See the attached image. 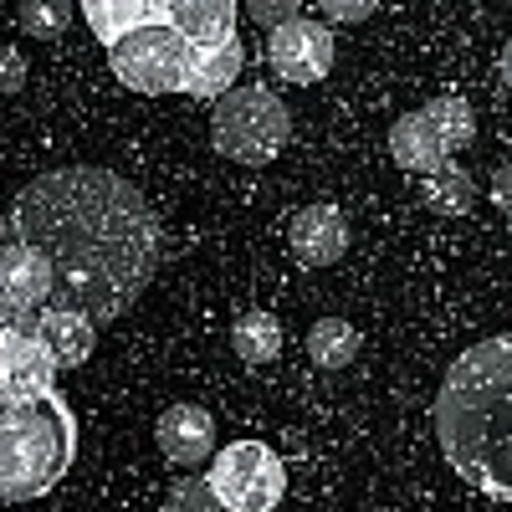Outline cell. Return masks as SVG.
I'll list each match as a JSON object with an SVG mask.
<instances>
[{
    "instance_id": "1",
    "label": "cell",
    "mask_w": 512,
    "mask_h": 512,
    "mask_svg": "<svg viewBox=\"0 0 512 512\" xmlns=\"http://www.w3.org/2000/svg\"><path fill=\"white\" fill-rule=\"evenodd\" d=\"M31 246L52 272V303L88 313L98 328L118 323L149 292L164 231L134 180L103 164H67L36 175L0 226Z\"/></svg>"
},
{
    "instance_id": "2",
    "label": "cell",
    "mask_w": 512,
    "mask_h": 512,
    "mask_svg": "<svg viewBox=\"0 0 512 512\" xmlns=\"http://www.w3.org/2000/svg\"><path fill=\"white\" fill-rule=\"evenodd\" d=\"M441 451L461 482L492 502L512 497V338L492 333L461 349L431 405Z\"/></svg>"
},
{
    "instance_id": "3",
    "label": "cell",
    "mask_w": 512,
    "mask_h": 512,
    "mask_svg": "<svg viewBox=\"0 0 512 512\" xmlns=\"http://www.w3.org/2000/svg\"><path fill=\"white\" fill-rule=\"evenodd\" d=\"M77 461V415L62 390L0 400V502H41Z\"/></svg>"
},
{
    "instance_id": "4",
    "label": "cell",
    "mask_w": 512,
    "mask_h": 512,
    "mask_svg": "<svg viewBox=\"0 0 512 512\" xmlns=\"http://www.w3.org/2000/svg\"><path fill=\"white\" fill-rule=\"evenodd\" d=\"M292 139V113L272 88H231L210 108V144L236 164H272Z\"/></svg>"
},
{
    "instance_id": "5",
    "label": "cell",
    "mask_w": 512,
    "mask_h": 512,
    "mask_svg": "<svg viewBox=\"0 0 512 512\" xmlns=\"http://www.w3.org/2000/svg\"><path fill=\"white\" fill-rule=\"evenodd\" d=\"M477 134V113L461 93H441L431 103L410 108L395 128H390V154L405 175H431L446 159H456Z\"/></svg>"
},
{
    "instance_id": "6",
    "label": "cell",
    "mask_w": 512,
    "mask_h": 512,
    "mask_svg": "<svg viewBox=\"0 0 512 512\" xmlns=\"http://www.w3.org/2000/svg\"><path fill=\"white\" fill-rule=\"evenodd\" d=\"M108 67L123 82L128 93H144V98H169L185 88V72H190V41L175 26H139L118 36L108 47Z\"/></svg>"
},
{
    "instance_id": "7",
    "label": "cell",
    "mask_w": 512,
    "mask_h": 512,
    "mask_svg": "<svg viewBox=\"0 0 512 512\" xmlns=\"http://www.w3.org/2000/svg\"><path fill=\"white\" fill-rule=\"evenodd\" d=\"M205 482L231 512H272L287 492V466L267 441H231L205 461Z\"/></svg>"
},
{
    "instance_id": "8",
    "label": "cell",
    "mask_w": 512,
    "mask_h": 512,
    "mask_svg": "<svg viewBox=\"0 0 512 512\" xmlns=\"http://www.w3.org/2000/svg\"><path fill=\"white\" fill-rule=\"evenodd\" d=\"M333 31L328 21H313V16H292L282 26L267 31V67L282 77V82H297V88H313L333 72Z\"/></svg>"
},
{
    "instance_id": "9",
    "label": "cell",
    "mask_w": 512,
    "mask_h": 512,
    "mask_svg": "<svg viewBox=\"0 0 512 512\" xmlns=\"http://www.w3.org/2000/svg\"><path fill=\"white\" fill-rule=\"evenodd\" d=\"M154 446L164 451L169 466L180 472H200V466L216 456V420L200 405H169L154 420Z\"/></svg>"
},
{
    "instance_id": "10",
    "label": "cell",
    "mask_w": 512,
    "mask_h": 512,
    "mask_svg": "<svg viewBox=\"0 0 512 512\" xmlns=\"http://www.w3.org/2000/svg\"><path fill=\"white\" fill-rule=\"evenodd\" d=\"M287 246H292V256L303 267H333L338 256L349 251V221H344V210L328 205V200L303 205L292 216V226H287Z\"/></svg>"
},
{
    "instance_id": "11",
    "label": "cell",
    "mask_w": 512,
    "mask_h": 512,
    "mask_svg": "<svg viewBox=\"0 0 512 512\" xmlns=\"http://www.w3.org/2000/svg\"><path fill=\"white\" fill-rule=\"evenodd\" d=\"M36 338H41V349L52 354L57 369H77V364H88L93 349H98V323L88 313H77V308L47 303L36 313Z\"/></svg>"
},
{
    "instance_id": "12",
    "label": "cell",
    "mask_w": 512,
    "mask_h": 512,
    "mask_svg": "<svg viewBox=\"0 0 512 512\" xmlns=\"http://www.w3.org/2000/svg\"><path fill=\"white\" fill-rule=\"evenodd\" d=\"M0 297L16 303V308H31V313H41L52 303V272H47V262H41L31 246L11 241V236H0Z\"/></svg>"
},
{
    "instance_id": "13",
    "label": "cell",
    "mask_w": 512,
    "mask_h": 512,
    "mask_svg": "<svg viewBox=\"0 0 512 512\" xmlns=\"http://www.w3.org/2000/svg\"><path fill=\"white\" fill-rule=\"evenodd\" d=\"M246 67V47L241 36L221 41V47H190V72H185V98H200V103H216L221 93L236 88V72Z\"/></svg>"
},
{
    "instance_id": "14",
    "label": "cell",
    "mask_w": 512,
    "mask_h": 512,
    "mask_svg": "<svg viewBox=\"0 0 512 512\" xmlns=\"http://www.w3.org/2000/svg\"><path fill=\"white\" fill-rule=\"evenodd\" d=\"M164 26H175L190 47H221L236 36V0H169Z\"/></svg>"
},
{
    "instance_id": "15",
    "label": "cell",
    "mask_w": 512,
    "mask_h": 512,
    "mask_svg": "<svg viewBox=\"0 0 512 512\" xmlns=\"http://www.w3.org/2000/svg\"><path fill=\"white\" fill-rule=\"evenodd\" d=\"M164 6L169 0H77L82 21H88V31L103 41V47H113L118 36L139 31V26L164 21Z\"/></svg>"
},
{
    "instance_id": "16",
    "label": "cell",
    "mask_w": 512,
    "mask_h": 512,
    "mask_svg": "<svg viewBox=\"0 0 512 512\" xmlns=\"http://www.w3.org/2000/svg\"><path fill=\"white\" fill-rule=\"evenodd\" d=\"M57 364H52V354L41 349V338H31V344L0 369V400H41V395H52L57 390Z\"/></svg>"
},
{
    "instance_id": "17",
    "label": "cell",
    "mask_w": 512,
    "mask_h": 512,
    "mask_svg": "<svg viewBox=\"0 0 512 512\" xmlns=\"http://www.w3.org/2000/svg\"><path fill=\"white\" fill-rule=\"evenodd\" d=\"M231 349H236V359L251 364V369L272 364V359L282 354V323H277V313L246 308V313L231 323Z\"/></svg>"
},
{
    "instance_id": "18",
    "label": "cell",
    "mask_w": 512,
    "mask_h": 512,
    "mask_svg": "<svg viewBox=\"0 0 512 512\" xmlns=\"http://www.w3.org/2000/svg\"><path fill=\"white\" fill-rule=\"evenodd\" d=\"M308 359L318 369H349L359 359V328L349 318H318L308 328Z\"/></svg>"
},
{
    "instance_id": "19",
    "label": "cell",
    "mask_w": 512,
    "mask_h": 512,
    "mask_svg": "<svg viewBox=\"0 0 512 512\" xmlns=\"http://www.w3.org/2000/svg\"><path fill=\"white\" fill-rule=\"evenodd\" d=\"M420 180H425V205H431L436 216H466V205L477 200L472 175H466L456 159H446L441 169H431V175H420Z\"/></svg>"
},
{
    "instance_id": "20",
    "label": "cell",
    "mask_w": 512,
    "mask_h": 512,
    "mask_svg": "<svg viewBox=\"0 0 512 512\" xmlns=\"http://www.w3.org/2000/svg\"><path fill=\"white\" fill-rule=\"evenodd\" d=\"M72 11H77V0H21L16 21H21V31L36 36V41H57V36L72 26Z\"/></svg>"
},
{
    "instance_id": "21",
    "label": "cell",
    "mask_w": 512,
    "mask_h": 512,
    "mask_svg": "<svg viewBox=\"0 0 512 512\" xmlns=\"http://www.w3.org/2000/svg\"><path fill=\"white\" fill-rule=\"evenodd\" d=\"M159 512H231L216 492H210V482H205V472H185L175 487L164 492V502H159Z\"/></svg>"
},
{
    "instance_id": "22",
    "label": "cell",
    "mask_w": 512,
    "mask_h": 512,
    "mask_svg": "<svg viewBox=\"0 0 512 512\" xmlns=\"http://www.w3.org/2000/svg\"><path fill=\"white\" fill-rule=\"evenodd\" d=\"M36 338V313L31 308H16V303H6L0 297V369H6L26 344Z\"/></svg>"
},
{
    "instance_id": "23",
    "label": "cell",
    "mask_w": 512,
    "mask_h": 512,
    "mask_svg": "<svg viewBox=\"0 0 512 512\" xmlns=\"http://www.w3.org/2000/svg\"><path fill=\"white\" fill-rule=\"evenodd\" d=\"M246 16L262 31H272V26H282L292 16H303V0H246Z\"/></svg>"
},
{
    "instance_id": "24",
    "label": "cell",
    "mask_w": 512,
    "mask_h": 512,
    "mask_svg": "<svg viewBox=\"0 0 512 512\" xmlns=\"http://www.w3.org/2000/svg\"><path fill=\"white\" fill-rule=\"evenodd\" d=\"M374 6L379 0H318L323 21H333V26H359V21L374 16Z\"/></svg>"
},
{
    "instance_id": "25",
    "label": "cell",
    "mask_w": 512,
    "mask_h": 512,
    "mask_svg": "<svg viewBox=\"0 0 512 512\" xmlns=\"http://www.w3.org/2000/svg\"><path fill=\"white\" fill-rule=\"evenodd\" d=\"M26 88V57L16 47H0V98H16Z\"/></svg>"
}]
</instances>
